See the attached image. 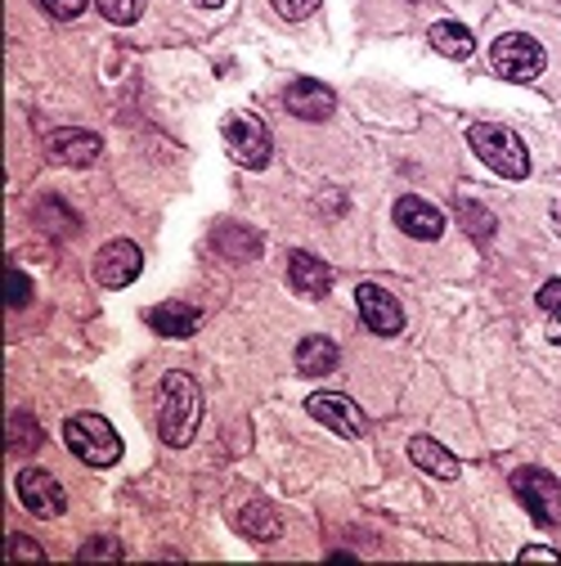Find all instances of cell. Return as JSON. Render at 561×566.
<instances>
[{
  "label": "cell",
  "instance_id": "obj_5",
  "mask_svg": "<svg viewBox=\"0 0 561 566\" xmlns=\"http://www.w3.org/2000/svg\"><path fill=\"white\" fill-rule=\"evenodd\" d=\"M512 490H517V500L526 504V513L534 517V526H557L561 522V485L543 468H517L512 472Z\"/></svg>",
  "mask_w": 561,
  "mask_h": 566
},
{
  "label": "cell",
  "instance_id": "obj_12",
  "mask_svg": "<svg viewBox=\"0 0 561 566\" xmlns=\"http://www.w3.org/2000/svg\"><path fill=\"white\" fill-rule=\"evenodd\" d=\"M395 226H400L409 239H427V243L445 234L441 207H432L427 198H413V193H404V198L395 202Z\"/></svg>",
  "mask_w": 561,
  "mask_h": 566
},
{
  "label": "cell",
  "instance_id": "obj_15",
  "mask_svg": "<svg viewBox=\"0 0 561 566\" xmlns=\"http://www.w3.org/2000/svg\"><path fill=\"white\" fill-rule=\"evenodd\" d=\"M145 319H149V328L162 333V337H193L198 324H202V311L189 306V302H162V306H154Z\"/></svg>",
  "mask_w": 561,
  "mask_h": 566
},
{
  "label": "cell",
  "instance_id": "obj_1",
  "mask_svg": "<svg viewBox=\"0 0 561 566\" xmlns=\"http://www.w3.org/2000/svg\"><path fill=\"white\" fill-rule=\"evenodd\" d=\"M198 422H202V391L189 374H167L162 378V396H158V432L167 446L184 450L198 437Z\"/></svg>",
  "mask_w": 561,
  "mask_h": 566
},
{
  "label": "cell",
  "instance_id": "obj_19",
  "mask_svg": "<svg viewBox=\"0 0 561 566\" xmlns=\"http://www.w3.org/2000/svg\"><path fill=\"white\" fill-rule=\"evenodd\" d=\"M432 45H436V54H445V59H472L476 36H472L463 23L441 19V23H432Z\"/></svg>",
  "mask_w": 561,
  "mask_h": 566
},
{
  "label": "cell",
  "instance_id": "obj_10",
  "mask_svg": "<svg viewBox=\"0 0 561 566\" xmlns=\"http://www.w3.org/2000/svg\"><path fill=\"white\" fill-rule=\"evenodd\" d=\"M356 302H360L364 324H369L378 337H395V333L404 328V311H400V302H395L387 289H378V283H360Z\"/></svg>",
  "mask_w": 561,
  "mask_h": 566
},
{
  "label": "cell",
  "instance_id": "obj_4",
  "mask_svg": "<svg viewBox=\"0 0 561 566\" xmlns=\"http://www.w3.org/2000/svg\"><path fill=\"white\" fill-rule=\"evenodd\" d=\"M543 45L526 32H508L489 45V67L504 77V82H534L543 73Z\"/></svg>",
  "mask_w": 561,
  "mask_h": 566
},
{
  "label": "cell",
  "instance_id": "obj_23",
  "mask_svg": "<svg viewBox=\"0 0 561 566\" xmlns=\"http://www.w3.org/2000/svg\"><path fill=\"white\" fill-rule=\"evenodd\" d=\"M95 6H99V14H104L108 23H121V28L145 14V0H95Z\"/></svg>",
  "mask_w": 561,
  "mask_h": 566
},
{
  "label": "cell",
  "instance_id": "obj_3",
  "mask_svg": "<svg viewBox=\"0 0 561 566\" xmlns=\"http://www.w3.org/2000/svg\"><path fill=\"white\" fill-rule=\"evenodd\" d=\"M63 441L91 468H113L121 459V437L113 432V422L99 418V413H73L63 422Z\"/></svg>",
  "mask_w": 561,
  "mask_h": 566
},
{
  "label": "cell",
  "instance_id": "obj_28",
  "mask_svg": "<svg viewBox=\"0 0 561 566\" xmlns=\"http://www.w3.org/2000/svg\"><path fill=\"white\" fill-rule=\"evenodd\" d=\"M95 557H121V544H113V539H86L77 548V562H95Z\"/></svg>",
  "mask_w": 561,
  "mask_h": 566
},
{
  "label": "cell",
  "instance_id": "obj_31",
  "mask_svg": "<svg viewBox=\"0 0 561 566\" xmlns=\"http://www.w3.org/2000/svg\"><path fill=\"white\" fill-rule=\"evenodd\" d=\"M521 557H543V562H557V548H543V544H530V548H521Z\"/></svg>",
  "mask_w": 561,
  "mask_h": 566
},
{
  "label": "cell",
  "instance_id": "obj_6",
  "mask_svg": "<svg viewBox=\"0 0 561 566\" xmlns=\"http://www.w3.org/2000/svg\"><path fill=\"white\" fill-rule=\"evenodd\" d=\"M221 130H225V145H230V154H234L239 167H247V171L269 167V130H265L261 117H252V113H230V117L221 122Z\"/></svg>",
  "mask_w": 561,
  "mask_h": 566
},
{
  "label": "cell",
  "instance_id": "obj_18",
  "mask_svg": "<svg viewBox=\"0 0 561 566\" xmlns=\"http://www.w3.org/2000/svg\"><path fill=\"white\" fill-rule=\"evenodd\" d=\"M239 531H243L247 539H256V544H269V539H278L284 522H278V513H274L265 500H252V504L239 513Z\"/></svg>",
  "mask_w": 561,
  "mask_h": 566
},
{
  "label": "cell",
  "instance_id": "obj_2",
  "mask_svg": "<svg viewBox=\"0 0 561 566\" xmlns=\"http://www.w3.org/2000/svg\"><path fill=\"white\" fill-rule=\"evenodd\" d=\"M467 145H472V154H476L489 171H499V176H508V180H526V176H530V154H526V145H521V135L508 130V126L476 122V126L467 130Z\"/></svg>",
  "mask_w": 561,
  "mask_h": 566
},
{
  "label": "cell",
  "instance_id": "obj_16",
  "mask_svg": "<svg viewBox=\"0 0 561 566\" xmlns=\"http://www.w3.org/2000/svg\"><path fill=\"white\" fill-rule=\"evenodd\" d=\"M337 360H341V350H337V342L324 337V333H310V337L297 342V369H301L306 378H324V374H332Z\"/></svg>",
  "mask_w": 561,
  "mask_h": 566
},
{
  "label": "cell",
  "instance_id": "obj_9",
  "mask_svg": "<svg viewBox=\"0 0 561 566\" xmlns=\"http://www.w3.org/2000/svg\"><path fill=\"white\" fill-rule=\"evenodd\" d=\"M139 270H145V252H139L130 239H113L95 256V279L104 289H126V283L139 279Z\"/></svg>",
  "mask_w": 561,
  "mask_h": 566
},
{
  "label": "cell",
  "instance_id": "obj_30",
  "mask_svg": "<svg viewBox=\"0 0 561 566\" xmlns=\"http://www.w3.org/2000/svg\"><path fill=\"white\" fill-rule=\"evenodd\" d=\"M10 557H32V562H41L45 553H41L32 539H19V535H14V539H10Z\"/></svg>",
  "mask_w": 561,
  "mask_h": 566
},
{
  "label": "cell",
  "instance_id": "obj_22",
  "mask_svg": "<svg viewBox=\"0 0 561 566\" xmlns=\"http://www.w3.org/2000/svg\"><path fill=\"white\" fill-rule=\"evenodd\" d=\"M458 221H463V226H467V234H472V239H480V243H485L489 234H495V217H489V211H485L480 202H472V198H463V202H458Z\"/></svg>",
  "mask_w": 561,
  "mask_h": 566
},
{
  "label": "cell",
  "instance_id": "obj_13",
  "mask_svg": "<svg viewBox=\"0 0 561 566\" xmlns=\"http://www.w3.org/2000/svg\"><path fill=\"white\" fill-rule=\"evenodd\" d=\"M45 149H50V158L59 163V167H91L95 158H99V135L95 130H54L50 139H45Z\"/></svg>",
  "mask_w": 561,
  "mask_h": 566
},
{
  "label": "cell",
  "instance_id": "obj_8",
  "mask_svg": "<svg viewBox=\"0 0 561 566\" xmlns=\"http://www.w3.org/2000/svg\"><path fill=\"white\" fill-rule=\"evenodd\" d=\"M14 490H19V504H23L28 513H36V517H59V513L67 509L63 485H59L50 472H41V468H23V472L14 476Z\"/></svg>",
  "mask_w": 561,
  "mask_h": 566
},
{
  "label": "cell",
  "instance_id": "obj_33",
  "mask_svg": "<svg viewBox=\"0 0 561 566\" xmlns=\"http://www.w3.org/2000/svg\"><path fill=\"white\" fill-rule=\"evenodd\" d=\"M552 342H561V324H552Z\"/></svg>",
  "mask_w": 561,
  "mask_h": 566
},
{
  "label": "cell",
  "instance_id": "obj_21",
  "mask_svg": "<svg viewBox=\"0 0 561 566\" xmlns=\"http://www.w3.org/2000/svg\"><path fill=\"white\" fill-rule=\"evenodd\" d=\"M41 450V428H36V418L32 413H14L10 418V454L28 459Z\"/></svg>",
  "mask_w": 561,
  "mask_h": 566
},
{
  "label": "cell",
  "instance_id": "obj_11",
  "mask_svg": "<svg viewBox=\"0 0 561 566\" xmlns=\"http://www.w3.org/2000/svg\"><path fill=\"white\" fill-rule=\"evenodd\" d=\"M284 108H288L293 117H301V122H328V117L337 113V95H332L324 82L301 77V82H293V86L284 91Z\"/></svg>",
  "mask_w": 561,
  "mask_h": 566
},
{
  "label": "cell",
  "instance_id": "obj_7",
  "mask_svg": "<svg viewBox=\"0 0 561 566\" xmlns=\"http://www.w3.org/2000/svg\"><path fill=\"white\" fill-rule=\"evenodd\" d=\"M306 409H310L315 422H324V428L337 432V437H364V428H369L364 409L350 396H341V391H315L306 400Z\"/></svg>",
  "mask_w": 561,
  "mask_h": 566
},
{
  "label": "cell",
  "instance_id": "obj_26",
  "mask_svg": "<svg viewBox=\"0 0 561 566\" xmlns=\"http://www.w3.org/2000/svg\"><path fill=\"white\" fill-rule=\"evenodd\" d=\"M91 6V0H41V10L50 14V19H59V23H67V19H77L82 10Z\"/></svg>",
  "mask_w": 561,
  "mask_h": 566
},
{
  "label": "cell",
  "instance_id": "obj_24",
  "mask_svg": "<svg viewBox=\"0 0 561 566\" xmlns=\"http://www.w3.org/2000/svg\"><path fill=\"white\" fill-rule=\"evenodd\" d=\"M6 302H10L14 311L32 302V283H28V274H23L19 265H10V270H6Z\"/></svg>",
  "mask_w": 561,
  "mask_h": 566
},
{
  "label": "cell",
  "instance_id": "obj_14",
  "mask_svg": "<svg viewBox=\"0 0 561 566\" xmlns=\"http://www.w3.org/2000/svg\"><path fill=\"white\" fill-rule=\"evenodd\" d=\"M288 283H293L301 297L319 302V297H328V289H332V270H328V261H319L315 252H293V256H288Z\"/></svg>",
  "mask_w": 561,
  "mask_h": 566
},
{
  "label": "cell",
  "instance_id": "obj_32",
  "mask_svg": "<svg viewBox=\"0 0 561 566\" xmlns=\"http://www.w3.org/2000/svg\"><path fill=\"white\" fill-rule=\"evenodd\" d=\"M193 6H202V10H221L225 0H193Z\"/></svg>",
  "mask_w": 561,
  "mask_h": 566
},
{
  "label": "cell",
  "instance_id": "obj_29",
  "mask_svg": "<svg viewBox=\"0 0 561 566\" xmlns=\"http://www.w3.org/2000/svg\"><path fill=\"white\" fill-rule=\"evenodd\" d=\"M539 306L561 324V279H548L543 289H539Z\"/></svg>",
  "mask_w": 561,
  "mask_h": 566
},
{
  "label": "cell",
  "instance_id": "obj_27",
  "mask_svg": "<svg viewBox=\"0 0 561 566\" xmlns=\"http://www.w3.org/2000/svg\"><path fill=\"white\" fill-rule=\"evenodd\" d=\"M274 10L284 14L288 23H301V19H310L319 10V0H274Z\"/></svg>",
  "mask_w": 561,
  "mask_h": 566
},
{
  "label": "cell",
  "instance_id": "obj_17",
  "mask_svg": "<svg viewBox=\"0 0 561 566\" xmlns=\"http://www.w3.org/2000/svg\"><path fill=\"white\" fill-rule=\"evenodd\" d=\"M409 459L423 468L427 476H436V481H454L458 476V459L441 441H432V437H413L409 441Z\"/></svg>",
  "mask_w": 561,
  "mask_h": 566
},
{
  "label": "cell",
  "instance_id": "obj_20",
  "mask_svg": "<svg viewBox=\"0 0 561 566\" xmlns=\"http://www.w3.org/2000/svg\"><path fill=\"white\" fill-rule=\"evenodd\" d=\"M216 252L221 256H234V261H252V256H261V234H252V230H243V226H216Z\"/></svg>",
  "mask_w": 561,
  "mask_h": 566
},
{
  "label": "cell",
  "instance_id": "obj_25",
  "mask_svg": "<svg viewBox=\"0 0 561 566\" xmlns=\"http://www.w3.org/2000/svg\"><path fill=\"white\" fill-rule=\"evenodd\" d=\"M59 217H63V202H59V198H45V202L36 207V221H41L45 230H59V226H54ZM63 234H77V221H63Z\"/></svg>",
  "mask_w": 561,
  "mask_h": 566
}]
</instances>
